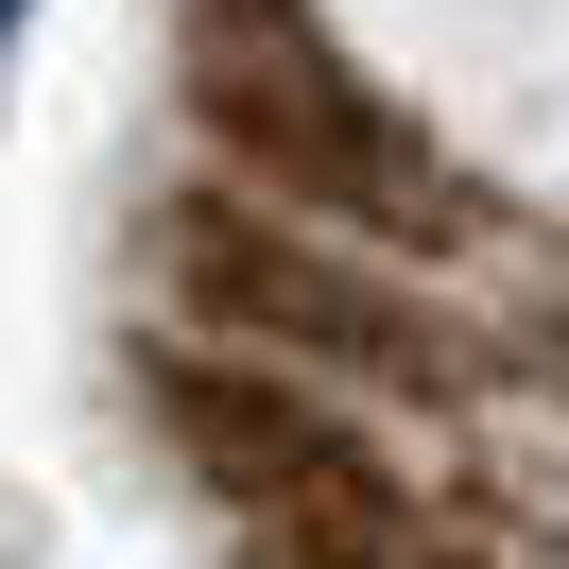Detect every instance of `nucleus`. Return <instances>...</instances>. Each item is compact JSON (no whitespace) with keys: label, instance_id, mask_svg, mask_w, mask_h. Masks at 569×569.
<instances>
[{"label":"nucleus","instance_id":"f03ea898","mask_svg":"<svg viewBox=\"0 0 569 569\" xmlns=\"http://www.w3.org/2000/svg\"><path fill=\"white\" fill-rule=\"evenodd\" d=\"M139 397L190 449V483H208L277 569H449L431 500L397 483L328 397H293L277 362H242V346H139Z\"/></svg>","mask_w":569,"mask_h":569},{"label":"nucleus","instance_id":"f257e3e1","mask_svg":"<svg viewBox=\"0 0 569 569\" xmlns=\"http://www.w3.org/2000/svg\"><path fill=\"white\" fill-rule=\"evenodd\" d=\"M173 87L208 121L224 190L277 208V224L311 208L346 242H449L466 224V190L431 173V139L346 70V36H328L311 0H173Z\"/></svg>","mask_w":569,"mask_h":569},{"label":"nucleus","instance_id":"20e7f679","mask_svg":"<svg viewBox=\"0 0 569 569\" xmlns=\"http://www.w3.org/2000/svg\"><path fill=\"white\" fill-rule=\"evenodd\" d=\"M18 18H36V0H0V36H18Z\"/></svg>","mask_w":569,"mask_h":569},{"label":"nucleus","instance_id":"7ed1b4c3","mask_svg":"<svg viewBox=\"0 0 569 569\" xmlns=\"http://www.w3.org/2000/svg\"><path fill=\"white\" fill-rule=\"evenodd\" d=\"M156 277H173V311H208L242 362H346V380H397V397H449L466 380V346L397 277L328 259L311 224L242 208V190H190V208L156 224Z\"/></svg>","mask_w":569,"mask_h":569}]
</instances>
